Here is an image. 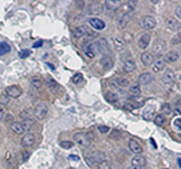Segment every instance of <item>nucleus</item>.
Here are the masks:
<instances>
[{"label": "nucleus", "instance_id": "nucleus-1", "mask_svg": "<svg viewBox=\"0 0 181 169\" xmlns=\"http://www.w3.org/2000/svg\"><path fill=\"white\" fill-rule=\"evenodd\" d=\"M105 158H106V155L104 151L94 150V151H91V152L85 155V161L88 163L89 167H92L93 165H99L100 162L105 160Z\"/></svg>", "mask_w": 181, "mask_h": 169}, {"label": "nucleus", "instance_id": "nucleus-2", "mask_svg": "<svg viewBox=\"0 0 181 169\" xmlns=\"http://www.w3.org/2000/svg\"><path fill=\"white\" fill-rule=\"evenodd\" d=\"M74 140L80 147H89L93 142V135L89 132L80 131L74 135Z\"/></svg>", "mask_w": 181, "mask_h": 169}, {"label": "nucleus", "instance_id": "nucleus-3", "mask_svg": "<svg viewBox=\"0 0 181 169\" xmlns=\"http://www.w3.org/2000/svg\"><path fill=\"white\" fill-rule=\"evenodd\" d=\"M48 113V107L45 102H38L34 109V115L37 120H43Z\"/></svg>", "mask_w": 181, "mask_h": 169}, {"label": "nucleus", "instance_id": "nucleus-4", "mask_svg": "<svg viewBox=\"0 0 181 169\" xmlns=\"http://www.w3.org/2000/svg\"><path fill=\"white\" fill-rule=\"evenodd\" d=\"M139 22H140L141 27L147 29V30L153 29L157 26V20H155V18L152 17V16H143Z\"/></svg>", "mask_w": 181, "mask_h": 169}, {"label": "nucleus", "instance_id": "nucleus-5", "mask_svg": "<svg viewBox=\"0 0 181 169\" xmlns=\"http://www.w3.org/2000/svg\"><path fill=\"white\" fill-rule=\"evenodd\" d=\"M174 79H175L174 72L171 68H167L162 75V77H161V81L163 82V84H166L168 86H171L174 83Z\"/></svg>", "mask_w": 181, "mask_h": 169}, {"label": "nucleus", "instance_id": "nucleus-6", "mask_svg": "<svg viewBox=\"0 0 181 169\" xmlns=\"http://www.w3.org/2000/svg\"><path fill=\"white\" fill-rule=\"evenodd\" d=\"M87 11H88V14L91 15L102 14V11H103V5H102V2H100V1H92L88 5Z\"/></svg>", "mask_w": 181, "mask_h": 169}, {"label": "nucleus", "instance_id": "nucleus-7", "mask_svg": "<svg viewBox=\"0 0 181 169\" xmlns=\"http://www.w3.org/2000/svg\"><path fill=\"white\" fill-rule=\"evenodd\" d=\"M166 26L170 32H178L180 30V21L173 17H169L166 19Z\"/></svg>", "mask_w": 181, "mask_h": 169}, {"label": "nucleus", "instance_id": "nucleus-8", "mask_svg": "<svg viewBox=\"0 0 181 169\" xmlns=\"http://www.w3.org/2000/svg\"><path fill=\"white\" fill-rule=\"evenodd\" d=\"M166 48H167V45L164 41H161V39H157L152 45V52L154 54L161 55L166 52Z\"/></svg>", "mask_w": 181, "mask_h": 169}, {"label": "nucleus", "instance_id": "nucleus-9", "mask_svg": "<svg viewBox=\"0 0 181 169\" xmlns=\"http://www.w3.org/2000/svg\"><path fill=\"white\" fill-rule=\"evenodd\" d=\"M35 139H36V137L34 133H26V135L22 137V139H21V147L22 148H29V147H31L34 143H35Z\"/></svg>", "mask_w": 181, "mask_h": 169}, {"label": "nucleus", "instance_id": "nucleus-10", "mask_svg": "<svg viewBox=\"0 0 181 169\" xmlns=\"http://www.w3.org/2000/svg\"><path fill=\"white\" fill-rule=\"evenodd\" d=\"M112 88H127L130 85V81L125 79V77H117V79H114L111 81L110 84Z\"/></svg>", "mask_w": 181, "mask_h": 169}, {"label": "nucleus", "instance_id": "nucleus-11", "mask_svg": "<svg viewBox=\"0 0 181 169\" xmlns=\"http://www.w3.org/2000/svg\"><path fill=\"white\" fill-rule=\"evenodd\" d=\"M85 54H86V56L87 57H89V58H93L96 55L100 54V50H99V47H97L96 41L91 43V44L87 46L86 49H85Z\"/></svg>", "mask_w": 181, "mask_h": 169}, {"label": "nucleus", "instance_id": "nucleus-12", "mask_svg": "<svg viewBox=\"0 0 181 169\" xmlns=\"http://www.w3.org/2000/svg\"><path fill=\"white\" fill-rule=\"evenodd\" d=\"M150 39H151V33H150V32H147V33L142 34V36H141L140 39H139V41H138L139 48L144 50V49H145V48L149 46Z\"/></svg>", "mask_w": 181, "mask_h": 169}, {"label": "nucleus", "instance_id": "nucleus-13", "mask_svg": "<svg viewBox=\"0 0 181 169\" xmlns=\"http://www.w3.org/2000/svg\"><path fill=\"white\" fill-rule=\"evenodd\" d=\"M89 29L87 26H78V27H76L74 29L73 32H72V37H73V39H80L82 38L84 35L86 34L87 32H88Z\"/></svg>", "mask_w": 181, "mask_h": 169}, {"label": "nucleus", "instance_id": "nucleus-14", "mask_svg": "<svg viewBox=\"0 0 181 169\" xmlns=\"http://www.w3.org/2000/svg\"><path fill=\"white\" fill-rule=\"evenodd\" d=\"M100 64L102 65V67L104 68L105 71H108V69H111V68L113 67L114 61L111 56L105 55V56H103V57L100 60Z\"/></svg>", "mask_w": 181, "mask_h": 169}, {"label": "nucleus", "instance_id": "nucleus-15", "mask_svg": "<svg viewBox=\"0 0 181 169\" xmlns=\"http://www.w3.org/2000/svg\"><path fill=\"white\" fill-rule=\"evenodd\" d=\"M166 68V62L163 58H157L155 61H153L152 63V71H153L154 73H160L161 71H163Z\"/></svg>", "mask_w": 181, "mask_h": 169}, {"label": "nucleus", "instance_id": "nucleus-16", "mask_svg": "<svg viewBox=\"0 0 181 169\" xmlns=\"http://www.w3.org/2000/svg\"><path fill=\"white\" fill-rule=\"evenodd\" d=\"M5 93L9 97H18L21 94V90L17 85H11V86H7L5 90Z\"/></svg>", "mask_w": 181, "mask_h": 169}, {"label": "nucleus", "instance_id": "nucleus-17", "mask_svg": "<svg viewBox=\"0 0 181 169\" xmlns=\"http://www.w3.org/2000/svg\"><path fill=\"white\" fill-rule=\"evenodd\" d=\"M136 68V64L132 58H127L125 61H123V71L125 73H132Z\"/></svg>", "mask_w": 181, "mask_h": 169}, {"label": "nucleus", "instance_id": "nucleus-18", "mask_svg": "<svg viewBox=\"0 0 181 169\" xmlns=\"http://www.w3.org/2000/svg\"><path fill=\"white\" fill-rule=\"evenodd\" d=\"M113 44H114V48H115L117 52H123V50L126 48L125 41L123 39V37H120V36H117V37L114 38Z\"/></svg>", "mask_w": 181, "mask_h": 169}, {"label": "nucleus", "instance_id": "nucleus-19", "mask_svg": "<svg viewBox=\"0 0 181 169\" xmlns=\"http://www.w3.org/2000/svg\"><path fill=\"white\" fill-rule=\"evenodd\" d=\"M129 149L132 152L138 154V155H140L141 152H142V147H141V144L135 139H130L129 140Z\"/></svg>", "mask_w": 181, "mask_h": 169}, {"label": "nucleus", "instance_id": "nucleus-20", "mask_svg": "<svg viewBox=\"0 0 181 169\" xmlns=\"http://www.w3.org/2000/svg\"><path fill=\"white\" fill-rule=\"evenodd\" d=\"M153 80V77H152V75L150 74V73H142V74L139 76V79H138V84L139 85H147L149 83H151Z\"/></svg>", "mask_w": 181, "mask_h": 169}, {"label": "nucleus", "instance_id": "nucleus-21", "mask_svg": "<svg viewBox=\"0 0 181 169\" xmlns=\"http://www.w3.org/2000/svg\"><path fill=\"white\" fill-rule=\"evenodd\" d=\"M141 61H142V63H143L145 66L152 65V63H153V61H154L152 53H150V52H143V53L141 54Z\"/></svg>", "mask_w": 181, "mask_h": 169}, {"label": "nucleus", "instance_id": "nucleus-22", "mask_svg": "<svg viewBox=\"0 0 181 169\" xmlns=\"http://www.w3.org/2000/svg\"><path fill=\"white\" fill-rule=\"evenodd\" d=\"M88 22H89V25H91L94 29H96V30H102V29H104V27H105L104 21H102L101 19H99V18H95V17L89 18Z\"/></svg>", "mask_w": 181, "mask_h": 169}, {"label": "nucleus", "instance_id": "nucleus-23", "mask_svg": "<svg viewBox=\"0 0 181 169\" xmlns=\"http://www.w3.org/2000/svg\"><path fill=\"white\" fill-rule=\"evenodd\" d=\"M104 4H105V7L108 10H116L117 8H120L122 6L121 0H105Z\"/></svg>", "mask_w": 181, "mask_h": 169}, {"label": "nucleus", "instance_id": "nucleus-24", "mask_svg": "<svg viewBox=\"0 0 181 169\" xmlns=\"http://www.w3.org/2000/svg\"><path fill=\"white\" fill-rule=\"evenodd\" d=\"M132 166H136V167H141V168H143V167H145V165H147V159L143 157V156H135L133 157V159H132Z\"/></svg>", "mask_w": 181, "mask_h": 169}, {"label": "nucleus", "instance_id": "nucleus-25", "mask_svg": "<svg viewBox=\"0 0 181 169\" xmlns=\"http://www.w3.org/2000/svg\"><path fill=\"white\" fill-rule=\"evenodd\" d=\"M20 123H21V126L24 128V132H27V133H29L31 131V129L35 127V120H33L31 118L30 119H26V120H22Z\"/></svg>", "mask_w": 181, "mask_h": 169}, {"label": "nucleus", "instance_id": "nucleus-26", "mask_svg": "<svg viewBox=\"0 0 181 169\" xmlns=\"http://www.w3.org/2000/svg\"><path fill=\"white\" fill-rule=\"evenodd\" d=\"M154 111H155V108L150 105V107H147L143 111V119L147 120V121H150L152 120L154 116Z\"/></svg>", "mask_w": 181, "mask_h": 169}, {"label": "nucleus", "instance_id": "nucleus-27", "mask_svg": "<svg viewBox=\"0 0 181 169\" xmlns=\"http://www.w3.org/2000/svg\"><path fill=\"white\" fill-rule=\"evenodd\" d=\"M131 21V14L130 13H124L122 15V17L120 18V21H119V26L121 28H125L130 24Z\"/></svg>", "mask_w": 181, "mask_h": 169}, {"label": "nucleus", "instance_id": "nucleus-28", "mask_svg": "<svg viewBox=\"0 0 181 169\" xmlns=\"http://www.w3.org/2000/svg\"><path fill=\"white\" fill-rule=\"evenodd\" d=\"M179 57H180V55H179L178 52L171 50V52H169V53L166 55L164 62H168V63H174V62H177L178 60H179Z\"/></svg>", "mask_w": 181, "mask_h": 169}, {"label": "nucleus", "instance_id": "nucleus-29", "mask_svg": "<svg viewBox=\"0 0 181 169\" xmlns=\"http://www.w3.org/2000/svg\"><path fill=\"white\" fill-rule=\"evenodd\" d=\"M129 94L130 96H133V97H136L141 94V85H139L138 83L135 84H132L130 88H129Z\"/></svg>", "mask_w": 181, "mask_h": 169}, {"label": "nucleus", "instance_id": "nucleus-30", "mask_svg": "<svg viewBox=\"0 0 181 169\" xmlns=\"http://www.w3.org/2000/svg\"><path fill=\"white\" fill-rule=\"evenodd\" d=\"M10 129H11V131H13V133H16V135H20L24 133V128H22V126H21L20 122H13L10 124Z\"/></svg>", "mask_w": 181, "mask_h": 169}, {"label": "nucleus", "instance_id": "nucleus-31", "mask_svg": "<svg viewBox=\"0 0 181 169\" xmlns=\"http://www.w3.org/2000/svg\"><path fill=\"white\" fill-rule=\"evenodd\" d=\"M104 97H105V100H106L107 102H110V103H116V102L119 101V95L116 94L115 92H111V91L106 92V93L104 94Z\"/></svg>", "mask_w": 181, "mask_h": 169}, {"label": "nucleus", "instance_id": "nucleus-32", "mask_svg": "<svg viewBox=\"0 0 181 169\" xmlns=\"http://www.w3.org/2000/svg\"><path fill=\"white\" fill-rule=\"evenodd\" d=\"M30 83L34 88H43V79L40 77L39 75H35L30 79Z\"/></svg>", "mask_w": 181, "mask_h": 169}, {"label": "nucleus", "instance_id": "nucleus-33", "mask_svg": "<svg viewBox=\"0 0 181 169\" xmlns=\"http://www.w3.org/2000/svg\"><path fill=\"white\" fill-rule=\"evenodd\" d=\"M97 44V47H99V50L100 53H104V52H107L108 50V45H107V41L105 38H101L99 41H96Z\"/></svg>", "mask_w": 181, "mask_h": 169}, {"label": "nucleus", "instance_id": "nucleus-34", "mask_svg": "<svg viewBox=\"0 0 181 169\" xmlns=\"http://www.w3.org/2000/svg\"><path fill=\"white\" fill-rule=\"evenodd\" d=\"M141 107V103L136 101H133V100H126L125 103H124V108L126 109V110H134V109H138Z\"/></svg>", "mask_w": 181, "mask_h": 169}, {"label": "nucleus", "instance_id": "nucleus-35", "mask_svg": "<svg viewBox=\"0 0 181 169\" xmlns=\"http://www.w3.org/2000/svg\"><path fill=\"white\" fill-rule=\"evenodd\" d=\"M46 84H47V86L50 88L52 91H56V88H58L57 82L55 81L52 76H49V75H47L46 76Z\"/></svg>", "mask_w": 181, "mask_h": 169}, {"label": "nucleus", "instance_id": "nucleus-36", "mask_svg": "<svg viewBox=\"0 0 181 169\" xmlns=\"http://www.w3.org/2000/svg\"><path fill=\"white\" fill-rule=\"evenodd\" d=\"M96 33H94L92 30H88L86 34L83 36V44H85V43H89V41H94L95 38H96Z\"/></svg>", "mask_w": 181, "mask_h": 169}, {"label": "nucleus", "instance_id": "nucleus-37", "mask_svg": "<svg viewBox=\"0 0 181 169\" xmlns=\"http://www.w3.org/2000/svg\"><path fill=\"white\" fill-rule=\"evenodd\" d=\"M10 49H11V48H10V45H9L8 43H5V41L0 43V56H2V55L9 53Z\"/></svg>", "mask_w": 181, "mask_h": 169}, {"label": "nucleus", "instance_id": "nucleus-38", "mask_svg": "<svg viewBox=\"0 0 181 169\" xmlns=\"http://www.w3.org/2000/svg\"><path fill=\"white\" fill-rule=\"evenodd\" d=\"M166 122V116L163 114H157L154 116V123L157 126H163Z\"/></svg>", "mask_w": 181, "mask_h": 169}, {"label": "nucleus", "instance_id": "nucleus-39", "mask_svg": "<svg viewBox=\"0 0 181 169\" xmlns=\"http://www.w3.org/2000/svg\"><path fill=\"white\" fill-rule=\"evenodd\" d=\"M97 168L99 169H112L111 161H108V160H103V161L100 162V163L97 165Z\"/></svg>", "mask_w": 181, "mask_h": 169}, {"label": "nucleus", "instance_id": "nucleus-40", "mask_svg": "<svg viewBox=\"0 0 181 169\" xmlns=\"http://www.w3.org/2000/svg\"><path fill=\"white\" fill-rule=\"evenodd\" d=\"M9 102H10V97L5 92L0 93V104H8Z\"/></svg>", "mask_w": 181, "mask_h": 169}, {"label": "nucleus", "instance_id": "nucleus-41", "mask_svg": "<svg viewBox=\"0 0 181 169\" xmlns=\"http://www.w3.org/2000/svg\"><path fill=\"white\" fill-rule=\"evenodd\" d=\"M59 146L63 147L64 149H72L74 147V142L73 141H60Z\"/></svg>", "mask_w": 181, "mask_h": 169}, {"label": "nucleus", "instance_id": "nucleus-42", "mask_svg": "<svg viewBox=\"0 0 181 169\" xmlns=\"http://www.w3.org/2000/svg\"><path fill=\"white\" fill-rule=\"evenodd\" d=\"M72 80H73L74 84H80V83L83 82V74L82 73H77V74L74 75Z\"/></svg>", "mask_w": 181, "mask_h": 169}, {"label": "nucleus", "instance_id": "nucleus-43", "mask_svg": "<svg viewBox=\"0 0 181 169\" xmlns=\"http://www.w3.org/2000/svg\"><path fill=\"white\" fill-rule=\"evenodd\" d=\"M161 111H162L164 114H167V115L170 114V113H171V107H170V104H169V103H164V104L162 105V108H161Z\"/></svg>", "mask_w": 181, "mask_h": 169}, {"label": "nucleus", "instance_id": "nucleus-44", "mask_svg": "<svg viewBox=\"0 0 181 169\" xmlns=\"http://www.w3.org/2000/svg\"><path fill=\"white\" fill-rule=\"evenodd\" d=\"M136 4H138V1H135V0H132V1H127L126 5H125V7L127 9H130V13H132V10H133L135 6H136Z\"/></svg>", "mask_w": 181, "mask_h": 169}, {"label": "nucleus", "instance_id": "nucleus-45", "mask_svg": "<svg viewBox=\"0 0 181 169\" xmlns=\"http://www.w3.org/2000/svg\"><path fill=\"white\" fill-rule=\"evenodd\" d=\"M29 55H30V50H28V49H24V50H20L19 52L20 58H26Z\"/></svg>", "mask_w": 181, "mask_h": 169}, {"label": "nucleus", "instance_id": "nucleus-46", "mask_svg": "<svg viewBox=\"0 0 181 169\" xmlns=\"http://www.w3.org/2000/svg\"><path fill=\"white\" fill-rule=\"evenodd\" d=\"M19 118H21L22 120H26V119H30V114L26 112V111H20L19 112Z\"/></svg>", "mask_w": 181, "mask_h": 169}, {"label": "nucleus", "instance_id": "nucleus-47", "mask_svg": "<svg viewBox=\"0 0 181 169\" xmlns=\"http://www.w3.org/2000/svg\"><path fill=\"white\" fill-rule=\"evenodd\" d=\"M174 127L177 128L178 131H180V128H181V119L180 118H177V119H174V122H173Z\"/></svg>", "mask_w": 181, "mask_h": 169}, {"label": "nucleus", "instance_id": "nucleus-48", "mask_svg": "<svg viewBox=\"0 0 181 169\" xmlns=\"http://www.w3.org/2000/svg\"><path fill=\"white\" fill-rule=\"evenodd\" d=\"M171 43L173 45H179L180 44V34H177V36H174L173 38H172V41H171Z\"/></svg>", "mask_w": 181, "mask_h": 169}, {"label": "nucleus", "instance_id": "nucleus-49", "mask_svg": "<svg viewBox=\"0 0 181 169\" xmlns=\"http://www.w3.org/2000/svg\"><path fill=\"white\" fill-rule=\"evenodd\" d=\"M3 119H5V121H6L7 123H10V124L13 122V116L11 114H5V118H3Z\"/></svg>", "mask_w": 181, "mask_h": 169}, {"label": "nucleus", "instance_id": "nucleus-50", "mask_svg": "<svg viewBox=\"0 0 181 169\" xmlns=\"http://www.w3.org/2000/svg\"><path fill=\"white\" fill-rule=\"evenodd\" d=\"M99 130H100L101 133H107V132L110 131V128L106 127V126H100V127H99Z\"/></svg>", "mask_w": 181, "mask_h": 169}, {"label": "nucleus", "instance_id": "nucleus-51", "mask_svg": "<svg viewBox=\"0 0 181 169\" xmlns=\"http://www.w3.org/2000/svg\"><path fill=\"white\" fill-rule=\"evenodd\" d=\"M121 137V132L117 131V130H113V132L111 133V138H114V139H119Z\"/></svg>", "mask_w": 181, "mask_h": 169}, {"label": "nucleus", "instance_id": "nucleus-52", "mask_svg": "<svg viewBox=\"0 0 181 169\" xmlns=\"http://www.w3.org/2000/svg\"><path fill=\"white\" fill-rule=\"evenodd\" d=\"M29 156H30V152H29V151H24V152L21 154V160H22V161H26L27 159L29 158Z\"/></svg>", "mask_w": 181, "mask_h": 169}, {"label": "nucleus", "instance_id": "nucleus-53", "mask_svg": "<svg viewBox=\"0 0 181 169\" xmlns=\"http://www.w3.org/2000/svg\"><path fill=\"white\" fill-rule=\"evenodd\" d=\"M175 16L178 17V19L181 18V5H178L175 8Z\"/></svg>", "mask_w": 181, "mask_h": 169}, {"label": "nucleus", "instance_id": "nucleus-54", "mask_svg": "<svg viewBox=\"0 0 181 169\" xmlns=\"http://www.w3.org/2000/svg\"><path fill=\"white\" fill-rule=\"evenodd\" d=\"M3 118H5V108L0 104V121L3 120Z\"/></svg>", "mask_w": 181, "mask_h": 169}, {"label": "nucleus", "instance_id": "nucleus-55", "mask_svg": "<svg viewBox=\"0 0 181 169\" xmlns=\"http://www.w3.org/2000/svg\"><path fill=\"white\" fill-rule=\"evenodd\" d=\"M41 45H43V41H38L33 44V48H38V47H40Z\"/></svg>", "mask_w": 181, "mask_h": 169}, {"label": "nucleus", "instance_id": "nucleus-56", "mask_svg": "<svg viewBox=\"0 0 181 169\" xmlns=\"http://www.w3.org/2000/svg\"><path fill=\"white\" fill-rule=\"evenodd\" d=\"M68 158H69L71 160H74V161H78V160H80V157H78V156H75V155H71Z\"/></svg>", "mask_w": 181, "mask_h": 169}, {"label": "nucleus", "instance_id": "nucleus-57", "mask_svg": "<svg viewBox=\"0 0 181 169\" xmlns=\"http://www.w3.org/2000/svg\"><path fill=\"white\" fill-rule=\"evenodd\" d=\"M5 158H6L7 160H9V159L11 158V152H10V151H8V152L6 154V157H5Z\"/></svg>", "mask_w": 181, "mask_h": 169}, {"label": "nucleus", "instance_id": "nucleus-58", "mask_svg": "<svg viewBox=\"0 0 181 169\" xmlns=\"http://www.w3.org/2000/svg\"><path fill=\"white\" fill-rule=\"evenodd\" d=\"M177 163H178V167L180 168L181 165H180V157H178V159H177Z\"/></svg>", "mask_w": 181, "mask_h": 169}, {"label": "nucleus", "instance_id": "nucleus-59", "mask_svg": "<svg viewBox=\"0 0 181 169\" xmlns=\"http://www.w3.org/2000/svg\"><path fill=\"white\" fill-rule=\"evenodd\" d=\"M130 169H142L141 167H136V166H131Z\"/></svg>", "mask_w": 181, "mask_h": 169}, {"label": "nucleus", "instance_id": "nucleus-60", "mask_svg": "<svg viewBox=\"0 0 181 169\" xmlns=\"http://www.w3.org/2000/svg\"><path fill=\"white\" fill-rule=\"evenodd\" d=\"M151 143L153 144V147H154V148H157V144H155V142H154V140H153V139H151Z\"/></svg>", "mask_w": 181, "mask_h": 169}, {"label": "nucleus", "instance_id": "nucleus-61", "mask_svg": "<svg viewBox=\"0 0 181 169\" xmlns=\"http://www.w3.org/2000/svg\"><path fill=\"white\" fill-rule=\"evenodd\" d=\"M48 66H49V67H52V68H53V69H54V68H55V67H54V65H52V64H49V63H48Z\"/></svg>", "mask_w": 181, "mask_h": 169}, {"label": "nucleus", "instance_id": "nucleus-62", "mask_svg": "<svg viewBox=\"0 0 181 169\" xmlns=\"http://www.w3.org/2000/svg\"><path fill=\"white\" fill-rule=\"evenodd\" d=\"M67 169H75V168H73V167H69V168H67Z\"/></svg>", "mask_w": 181, "mask_h": 169}, {"label": "nucleus", "instance_id": "nucleus-63", "mask_svg": "<svg viewBox=\"0 0 181 169\" xmlns=\"http://www.w3.org/2000/svg\"><path fill=\"white\" fill-rule=\"evenodd\" d=\"M164 169H168V168H164Z\"/></svg>", "mask_w": 181, "mask_h": 169}]
</instances>
